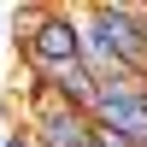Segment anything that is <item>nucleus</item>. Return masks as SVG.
Masks as SVG:
<instances>
[{"instance_id":"f257e3e1","label":"nucleus","mask_w":147,"mask_h":147,"mask_svg":"<svg viewBox=\"0 0 147 147\" xmlns=\"http://www.w3.org/2000/svg\"><path fill=\"white\" fill-rule=\"evenodd\" d=\"M82 65L100 82H147V6H82Z\"/></svg>"},{"instance_id":"f03ea898","label":"nucleus","mask_w":147,"mask_h":147,"mask_svg":"<svg viewBox=\"0 0 147 147\" xmlns=\"http://www.w3.org/2000/svg\"><path fill=\"white\" fill-rule=\"evenodd\" d=\"M12 41H24L30 77H47V71L82 59V18H77V12H59V6H30Z\"/></svg>"},{"instance_id":"7ed1b4c3","label":"nucleus","mask_w":147,"mask_h":147,"mask_svg":"<svg viewBox=\"0 0 147 147\" xmlns=\"http://www.w3.org/2000/svg\"><path fill=\"white\" fill-rule=\"evenodd\" d=\"M94 112L47 94L41 82H30V141L35 147H94Z\"/></svg>"},{"instance_id":"20e7f679","label":"nucleus","mask_w":147,"mask_h":147,"mask_svg":"<svg viewBox=\"0 0 147 147\" xmlns=\"http://www.w3.org/2000/svg\"><path fill=\"white\" fill-rule=\"evenodd\" d=\"M94 124L100 129H118L129 147H147V82L124 77V82H100V94H94Z\"/></svg>"},{"instance_id":"39448f33","label":"nucleus","mask_w":147,"mask_h":147,"mask_svg":"<svg viewBox=\"0 0 147 147\" xmlns=\"http://www.w3.org/2000/svg\"><path fill=\"white\" fill-rule=\"evenodd\" d=\"M94 147H129V141L118 136V129H94Z\"/></svg>"}]
</instances>
